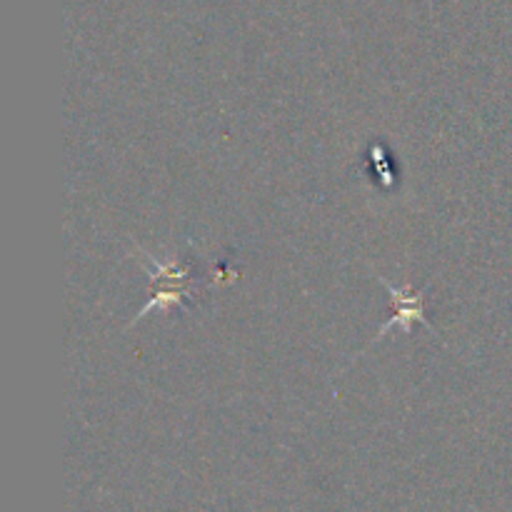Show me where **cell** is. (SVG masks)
I'll list each match as a JSON object with an SVG mask.
<instances>
[{
    "instance_id": "cell-1",
    "label": "cell",
    "mask_w": 512,
    "mask_h": 512,
    "mask_svg": "<svg viewBox=\"0 0 512 512\" xmlns=\"http://www.w3.org/2000/svg\"><path fill=\"white\" fill-rule=\"evenodd\" d=\"M140 260H143L145 270L150 275V303L145 308L138 310L130 325L140 323L150 310H170V308H183L190 310L195 300V288H193V275L185 263H180L178 258L158 260L155 255L145 253L138 248Z\"/></svg>"
},
{
    "instance_id": "cell-2",
    "label": "cell",
    "mask_w": 512,
    "mask_h": 512,
    "mask_svg": "<svg viewBox=\"0 0 512 512\" xmlns=\"http://www.w3.org/2000/svg\"><path fill=\"white\" fill-rule=\"evenodd\" d=\"M375 278H378L380 283H383L385 288H388L390 300H393V318H390L388 323H385L383 328L378 330V335H375V338L370 340V345L378 343V340L383 338V335L388 333L390 328H395V325H400V328H403L405 333H410L415 323H420V325H425V328H428V330H433V328H430L428 318H425L423 290H415L413 285H400V288H398V285H393V283H390V280L380 278V275H375Z\"/></svg>"
}]
</instances>
